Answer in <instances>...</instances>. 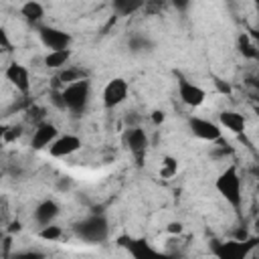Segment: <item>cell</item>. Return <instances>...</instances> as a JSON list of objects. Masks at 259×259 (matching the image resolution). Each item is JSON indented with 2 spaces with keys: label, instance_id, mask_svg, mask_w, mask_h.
<instances>
[{
  "label": "cell",
  "instance_id": "29",
  "mask_svg": "<svg viewBox=\"0 0 259 259\" xmlns=\"http://www.w3.org/2000/svg\"><path fill=\"white\" fill-rule=\"evenodd\" d=\"M6 130H8V125L6 123H0V150L6 146Z\"/></svg>",
  "mask_w": 259,
  "mask_h": 259
},
{
  "label": "cell",
  "instance_id": "21",
  "mask_svg": "<svg viewBox=\"0 0 259 259\" xmlns=\"http://www.w3.org/2000/svg\"><path fill=\"white\" fill-rule=\"evenodd\" d=\"M178 174V160L174 156H164L162 166H160V176L162 178H174Z\"/></svg>",
  "mask_w": 259,
  "mask_h": 259
},
{
  "label": "cell",
  "instance_id": "10",
  "mask_svg": "<svg viewBox=\"0 0 259 259\" xmlns=\"http://www.w3.org/2000/svg\"><path fill=\"white\" fill-rule=\"evenodd\" d=\"M188 127L196 138H200L204 142H217L223 136V130L219 127V123H214L206 117H198V115H192L188 119Z\"/></svg>",
  "mask_w": 259,
  "mask_h": 259
},
{
  "label": "cell",
  "instance_id": "28",
  "mask_svg": "<svg viewBox=\"0 0 259 259\" xmlns=\"http://www.w3.org/2000/svg\"><path fill=\"white\" fill-rule=\"evenodd\" d=\"M166 119V115H164V111H160V109H156V111H152V121L156 123V125H160L162 121Z\"/></svg>",
  "mask_w": 259,
  "mask_h": 259
},
{
  "label": "cell",
  "instance_id": "12",
  "mask_svg": "<svg viewBox=\"0 0 259 259\" xmlns=\"http://www.w3.org/2000/svg\"><path fill=\"white\" fill-rule=\"evenodd\" d=\"M57 136H59L57 125L51 123V121H47V119H42L40 123H36L34 132H32L30 148H32L34 152H38V150H47V148L57 140Z\"/></svg>",
  "mask_w": 259,
  "mask_h": 259
},
{
  "label": "cell",
  "instance_id": "24",
  "mask_svg": "<svg viewBox=\"0 0 259 259\" xmlns=\"http://www.w3.org/2000/svg\"><path fill=\"white\" fill-rule=\"evenodd\" d=\"M0 51H12V40H10V34L6 30V26H0Z\"/></svg>",
  "mask_w": 259,
  "mask_h": 259
},
{
  "label": "cell",
  "instance_id": "6",
  "mask_svg": "<svg viewBox=\"0 0 259 259\" xmlns=\"http://www.w3.org/2000/svg\"><path fill=\"white\" fill-rule=\"evenodd\" d=\"M36 32H38V38H40L42 47L49 49V53L51 51H67V49H71L73 36L63 28H57V26H51V24H38Z\"/></svg>",
  "mask_w": 259,
  "mask_h": 259
},
{
  "label": "cell",
  "instance_id": "30",
  "mask_svg": "<svg viewBox=\"0 0 259 259\" xmlns=\"http://www.w3.org/2000/svg\"><path fill=\"white\" fill-rule=\"evenodd\" d=\"M249 259H257V255H255V253H253V255H251V257H249Z\"/></svg>",
  "mask_w": 259,
  "mask_h": 259
},
{
  "label": "cell",
  "instance_id": "5",
  "mask_svg": "<svg viewBox=\"0 0 259 259\" xmlns=\"http://www.w3.org/2000/svg\"><path fill=\"white\" fill-rule=\"evenodd\" d=\"M115 243L132 257V259H174L170 253H162L156 247L148 243V239L132 237V235H119Z\"/></svg>",
  "mask_w": 259,
  "mask_h": 259
},
{
  "label": "cell",
  "instance_id": "1",
  "mask_svg": "<svg viewBox=\"0 0 259 259\" xmlns=\"http://www.w3.org/2000/svg\"><path fill=\"white\" fill-rule=\"evenodd\" d=\"M214 188H217V192L227 200V204L233 206L235 212H241V208H243V180H241L239 168H237L235 164L227 166V168L217 176Z\"/></svg>",
  "mask_w": 259,
  "mask_h": 259
},
{
  "label": "cell",
  "instance_id": "22",
  "mask_svg": "<svg viewBox=\"0 0 259 259\" xmlns=\"http://www.w3.org/2000/svg\"><path fill=\"white\" fill-rule=\"evenodd\" d=\"M63 237V229L59 227V225H47V227H40V231H38V239H42V241H49V243H55V241H59Z\"/></svg>",
  "mask_w": 259,
  "mask_h": 259
},
{
  "label": "cell",
  "instance_id": "18",
  "mask_svg": "<svg viewBox=\"0 0 259 259\" xmlns=\"http://www.w3.org/2000/svg\"><path fill=\"white\" fill-rule=\"evenodd\" d=\"M20 14L24 16L26 22L38 24L42 20V16H45V6L40 2H36V0H28V2H24L20 6Z\"/></svg>",
  "mask_w": 259,
  "mask_h": 259
},
{
  "label": "cell",
  "instance_id": "13",
  "mask_svg": "<svg viewBox=\"0 0 259 259\" xmlns=\"http://www.w3.org/2000/svg\"><path fill=\"white\" fill-rule=\"evenodd\" d=\"M178 97L188 107H200L206 101V91L188 79H178Z\"/></svg>",
  "mask_w": 259,
  "mask_h": 259
},
{
  "label": "cell",
  "instance_id": "26",
  "mask_svg": "<svg viewBox=\"0 0 259 259\" xmlns=\"http://www.w3.org/2000/svg\"><path fill=\"white\" fill-rule=\"evenodd\" d=\"M214 87L219 89V93H223V95H231V85H229L227 81H223V79H214Z\"/></svg>",
  "mask_w": 259,
  "mask_h": 259
},
{
  "label": "cell",
  "instance_id": "25",
  "mask_svg": "<svg viewBox=\"0 0 259 259\" xmlns=\"http://www.w3.org/2000/svg\"><path fill=\"white\" fill-rule=\"evenodd\" d=\"M51 103H53L55 107H59V109H63V111H65L63 97H61V91H59V89H53V93H51Z\"/></svg>",
  "mask_w": 259,
  "mask_h": 259
},
{
  "label": "cell",
  "instance_id": "20",
  "mask_svg": "<svg viewBox=\"0 0 259 259\" xmlns=\"http://www.w3.org/2000/svg\"><path fill=\"white\" fill-rule=\"evenodd\" d=\"M142 6H144V4L138 2V0H117V2H113V8H115V12H117L119 16L134 14V12L140 10Z\"/></svg>",
  "mask_w": 259,
  "mask_h": 259
},
{
  "label": "cell",
  "instance_id": "3",
  "mask_svg": "<svg viewBox=\"0 0 259 259\" xmlns=\"http://www.w3.org/2000/svg\"><path fill=\"white\" fill-rule=\"evenodd\" d=\"M61 97H63L65 109L71 115L81 117L87 111V105L91 101V81L89 79H81V81H75V83L63 87L61 89Z\"/></svg>",
  "mask_w": 259,
  "mask_h": 259
},
{
  "label": "cell",
  "instance_id": "14",
  "mask_svg": "<svg viewBox=\"0 0 259 259\" xmlns=\"http://www.w3.org/2000/svg\"><path fill=\"white\" fill-rule=\"evenodd\" d=\"M219 127L227 130L235 136H241L247 132V117L235 109H225L219 113Z\"/></svg>",
  "mask_w": 259,
  "mask_h": 259
},
{
  "label": "cell",
  "instance_id": "2",
  "mask_svg": "<svg viewBox=\"0 0 259 259\" xmlns=\"http://www.w3.org/2000/svg\"><path fill=\"white\" fill-rule=\"evenodd\" d=\"M259 239L255 235L245 239L210 241V255L214 259H249L257 249Z\"/></svg>",
  "mask_w": 259,
  "mask_h": 259
},
{
  "label": "cell",
  "instance_id": "9",
  "mask_svg": "<svg viewBox=\"0 0 259 259\" xmlns=\"http://www.w3.org/2000/svg\"><path fill=\"white\" fill-rule=\"evenodd\" d=\"M81 146H83V142H81L79 136H75V134H63V136H57V140L47 150H49V156L51 158L61 160V158H69L75 152H79Z\"/></svg>",
  "mask_w": 259,
  "mask_h": 259
},
{
  "label": "cell",
  "instance_id": "23",
  "mask_svg": "<svg viewBox=\"0 0 259 259\" xmlns=\"http://www.w3.org/2000/svg\"><path fill=\"white\" fill-rule=\"evenodd\" d=\"M12 259H45V253H40L36 249H26V251H16L12 255Z\"/></svg>",
  "mask_w": 259,
  "mask_h": 259
},
{
  "label": "cell",
  "instance_id": "8",
  "mask_svg": "<svg viewBox=\"0 0 259 259\" xmlns=\"http://www.w3.org/2000/svg\"><path fill=\"white\" fill-rule=\"evenodd\" d=\"M4 77H6V81H8L18 93L28 95L32 81H30V69H28L26 65H22V63H18V61L8 63V67H6V71H4Z\"/></svg>",
  "mask_w": 259,
  "mask_h": 259
},
{
  "label": "cell",
  "instance_id": "7",
  "mask_svg": "<svg viewBox=\"0 0 259 259\" xmlns=\"http://www.w3.org/2000/svg\"><path fill=\"white\" fill-rule=\"evenodd\" d=\"M130 95V83L123 77H113L105 83L101 91V103L105 109H115L119 107Z\"/></svg>",
  "mask_w": 259,
  "mask_h": 259
},
{
  "label": "cell",
  "instance_id": "15",
  "mask_svg": "<svg viewBox=\"0 0 259 259\" xmlns=\"http://www.w3.org/2000/svg\"><path fill=\"white\" fill-rule=\"evenodd\" d=\"M59 212H61L59 202L53 200V198H45V200H40V202L34 206L32 219H34V223H36L38 227H47V225H53V223H55V219L59 217Z\"/></svg>",
  "mask_w": 259,
  "mask_h": 259
},
{
  "label": "cell",
  "instance_id": "19",
  "mask_svg": "<svg viewBox=\"0 0 259 259\" xmlns=\"http://www.w3.org/2000/svg\"><path fill=\"white\" fill-rule=\"evenodd\" d=\"M237 49H239V53L245 57V59H257V47H255V42L249 38V34H239V38H237Z\"/></svg>",
  "mask_w": 259,
  "mask_h": 259
},
{
  "label": "cell",
  "instance_id": "16",
  "mask_svg": "<svg viewBox=\"0 0 259 259\" xmlns=\"http://www.w3.org/2000/svg\"><path fill=\"white\" fill-rule=\"evenodd\" d=\"M81 79H89V77H87V71L81 69V67L67 65L65 69H61V71L55 75V79H53V87L61 91L63 87H67V85H71V83H75V81H81Z\"/></svg>",
  "mask_w": 259,
  "mask_h": 259
},
{
  "label": "cell",
  "instance_id": "27",
  "mask_svg": "<svg viewBox=\"0 0 259 259\" xmlns=\"http://www.w3.org/2000/svg\"><path fill=\"white\" fill-rule=\"evenodd\" d=\"M182 229H184V225H182L180 221H174V223H170V225L166 227V231H168V233H172V235H180V233H182Z\"/></svg>",
  "mask_w": 259,
  "mask_h": 259
},
{
  "label": "cell",
  "instance_id": "4",
  "mask_svg": "<svg viewBox=\"0 0 259 259\" xmlns=\"http://www.w3.org/2000/svg\"><path fill=\"white\" fill-rule=\"evenodd\" d=\"M75 235L89 243V245H99V243H105L109 239V221L105 214L101 212H93L85 219H81L77 225H75Z\"/></svg>",
  "mask_w": 259,
  "mask_h": 259
},
{
  "label": "cell",
  "instance_id": "31",
  "mask_svg": "<svg viewBox=\"0 0 259 259\" xmlns=\"http://www.w3.org/2000/svg\"><path fill=\"white\" fill-rule=\"evenodd\" d=\"M2 53H4V51H0V55H2Z\"/></svg>",
  "mask_w": 259,
  "mask_h": 259
},
{
  "label": "cell",
  "instance_id": "11",
  "mask_svg": "<svg viewBox=\"0 0 259 259\" xmlns=\"http://www.w3.org/2000/svg\"><path fill=\"white\" fill-rule=\"evenodd\" d=\"M123 144L127 146V150L132 152L136 162L142 164V160L146 156V150H148V134L142 127H130L123 134Z\"/></svg>",
  "mask_w": 259,
  "mask_h": 259
},
{
  "label": "cell",
  "instance_id": "17",
  "mask_svg": "<svg viewBox=\"0 0 259 259\" xmlns=\"http://www.w3.org/2000/svg\"><path fill=\"white\" fill-rule=\"evenodd\" d=\"M71 57H73V51H71V49H67V51H51V53L45 55L42 63H45L47 69L61 71V69H65V67L69 65Z\"/></svg>",
  "mask_w": 259,
  "mask_h": 259
}]
</instances>
